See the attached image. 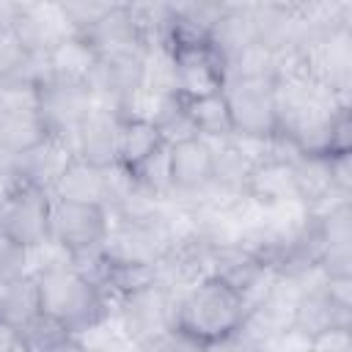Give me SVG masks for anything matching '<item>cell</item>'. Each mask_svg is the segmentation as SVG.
I'll use <instances>...</instances> for the list:
<instances>
[{"mask_svg": "<svg viewBox=\"0 0 352 352\" xmlns=\"http://www.w3.org/2000/svg\"><path fill=\"white\" fill-rule=\"evenodd\" d=\"M245 316L239 294L217 278H204L184 289L173 305V330L198 344H212L236 333Z\"/></svg>", "mask_w": 352, "mask_h": 352, "instance_id": "obj_1", "label": "cell"}, {"mask_svg": "<svg viewBox=\"0 0 352 352\" xmlns=\"http://www.w3.org/2000/svg\"><path fill=\"white\" fill-rule=\"evenodd\" d=\"M38 283V308L41 314L52 316L72 333L82 330L91 322H99L110 314V305L94 283L80 278L72 264L50 267L33 275Z\"/></svg>", "mask_w": 352, "mask_h": 352, "instance_id": "obj_2", "label": "cell"}, {"mask_svg": "<svg viewBox=\"0 0 352 352\" xmlns=\"http://www.w3.org/2000/svg\"><path fill=\"white\" fill-rule=\"evenodd\" d=\"M234 135L272 138L278 126L275 116V80L270 77H226L220 88Z\"/></svg>", "mask_w": 352, "mask_h": 352, "instance_id": "obj_3", "label": "cell"}, {"mask_svg": "<svg viewBox=\"0 0 352 352\" xmlns=\"http://www.w3.org/2000/svg\"><path fill=\"white\" fill-rule=\"evenodd\" d=\"M176 292L162 286V283H154V286H146V289H138L132 294H124L118 302H116V311H113V319L118 324V330L143 344L148 338H157L162 333H168L173 327V305H176Z\"/></svg>", "mask_w": 352, "mask_h": 352, "instance_id": "obj_4", "label": "cell"}, {"mask_svg": "<svg viewBox=\"0 0 352 352\" xmlns=\"http://www.w3.org/2000/svg\"><path fill=\"white\" fill-rule=\"evenodd\" d=\"M0 231L25 250L47 242L50 239V192L16 179L14 187L0 201Z\"/></svg>", "mask_w": 352, "mask_h": 352, "instance_id": "obj_5", "label": "cell"}, {"mask_svg": "<svg viewBox=\"0 0 352 352\" xmlns=\"http://www.w3.org/2000/svg\"><path fill=\"white\" fill-rule=\"evenodd\" d=\"M96 99L88 82L80 80H58L50 77L38 85V118L47 129V135L69 138L77 132V126L88 118Z\"/></svg>", "mask_w": 352, "mask_h": 352, "instance_id": "obj_6", "label": "cell"}, {"mask_svg": "<svg viewBox=\"0 0 352 352\" xmlns=\"http://www.w3.org/2000/svg\"><path fill=\"white\" fill-rule=\"evenodd\" d=\"M107 226L110 217L102 206L69 204L50 195V239L66 248L69 253L99 248L107 234Z\"/></svg>", "mask_w": 352, "mask_h": 352, "instance_id": "obj_7", "label": "cell"}, {"mask_svg": "<svg viewBox=\"0 0 352 352\" xmlns=\"http://www.w3.org/2000/svg\"><path fill=\"white\" fill-rule=\"evenodd\" d=\"M173 77H176V96L182 102L201 99L209 94H220L226 80V63L212 50V44H192V47H173Z\"/></svg>", "mask_w": 352, "mask_h": 352, "instance_id": "obj_8", "label": "cell"}, {"mask_svg": "<svg viewBox=\"0 0 352 352\" xmlns=\"http://www.w3.org/2000/svg\"><path fill=\"white\" fill-rule=\"evenodd\" d=\"M11 28L30 55H47L58 41L74 36L60 3H14Z\"/></svg>", "mask_w": 352, "mask_h": 352, "instance_id": "obj_9", "label": "cell"}, {"mask_svg": "<svg viewBox=\"0 0 352 352\" xmlns=\"http://www.w3.org/2000/svg\"><path fill=\"white\" fill-rule=\"evenodd\" d=\"M118 129H121V116L110 107L94 104L88 118L72 135L74 157L102 170L116 165L118 162Z\"/></svg>", "mask_w": 352, "mask_h": 352, "instance_id": "obj_10", "label": "cell"}, {"mask_svg": "<svg viewBox=\"0 0 352 352\" xmlns=\"http://www.w3.org/2000/svg\"><path fill=\"white\" fill-rule=\"evenodd\" d=\"M74 160V146L69 138L47 135L38 146L14 157V176L25 184H33L44 192L52 190L60 170Z\"/></svg>", "mask_w": 352, "mask_h": 352, "instance_id": "obj_11", "label": "cell"}, {"mask_svg": "<svg viewBox=\"0 0 352 352\" xmlns=\"http://www.w3.org/2000/svg\"><path fill=\"white\" fill-rule=\"evenodd\" d=\"M245 198L258 204V206H264V209L300 204L297 201V190H294L292 162H286V160H264V162L253 165V170L248 176V184H245Z\"/></svg>", "mask_w": 352, "mask_h": 352, "instance_id": "obj_12", "label": "cell"}, {"mask_svg": "<svg viewBox=\"0 0 352 352\" xmlns=\"http://www.w3.org/2000/svg\"><path fill=\"white\" fill-rule=\"evenodd\" d=\"M212 182V146L204 138H187L170 146V195L195 192Z\"/></svg>", "mask_w": 352, "mask_h": 352, "instance_id": "obj_13", "label": "cell"}, {"mask_svg": "<svg viewBox=\"0 0 352 352\" xmlns=\"http://www.w3.org/2000/svg\"><path fill=\"white\" fill-rule=\"evenodd\" d=\"M292 327H297L300 333L314 338L316 333L330 330V327H352V311L333 302L330 294L324 292V280H322L319 286L300 294V300L294 305V324Z\"/></svg>", "mask_w": 352, "mask_h": 352, "instance_id": "obj_14", "label": "cell"}, {"mask_svg": "<svg viewBox=\"0 0 352 352\" xmlns=\"http://www.w3.org/2000/svg\"><path fill=\"white\" fill-rule=\"evenodd\" d=\"M256 41V28H253V6L250 3H223L220 16L214 19L209 30V44L212 50L223 58V63L245 50L248 44Z\"/></svg>", "mask_w": 352, "mask_h": 352, "instance_id": "obj_15", "label": "cell"}, {"mask_svg": "<svg viewBox=\"0 0 352 352\" xmlns=\"http://www.w3.org/2000/svg\"><path fill=\"white\" fill-rule=\"evenodd\" d=\"M52 198L69 201V204H88L104 209V170L82 162L74 157L58 176V182L50 190Z\"/></svg>", "mask_w": 352, "mask_h": 352, "instance_id": "obj_16", "label": "cell"}, {"mask_svg": "<svg viewBox=\"0 0 352 352\" xmlns=\"http://www.w3.org/2000/svg\"><path fill=\"white\" fill-rule=\"evenodd\" d=\"M292 170H294L297 201L302 206L322 204V201H327L333 195H346V192H338L333 187V179H330V157H322V154H300L292 162Z\"/></svg>", "mask_w": 352, "mask_h": 352, "instance_id": "obj_17", "label": "cell"}, {"mask_svg": "<svg viewBox=\"0 0 352 352\" xmlns=\"http://www.w3.org/2000/svg\"><path fill=\"white\" fill-rule=\"evenodd\" d=\"M182 107H184L192 129L198 132V138H204L206 143H220V140H228L234 135L228 104H226L223 94L190 99V102H182Z\"/></svg>", "mask_w": 352, "mask_h": 352, "instance_id": "obj_18", "label": "cell"}, {"mask_svg": "<svg viewBox=\"0 0 352 352\" xmlns=\"http://www.w3.org/2000/svg\"><path fill=\"white\" fill-rule=\"evenodd\" d=\"M165 140H162L157 124L143 121V118H121V129H118V165H124L132 173Z\"/></svg>", "mask_w": 352, "mask_h": 352, "instance_id": "obj_19", "label": "cell"}, {"mask_svg": "<svg viewBox=\"0 0 352 352\" xmlns=\"http://www.w3.org/2000/svg\"><path fill=\"white\" fill-rule=\"evenodd\" d=\"M96 52L74 33V36H66L63 41H58L50 52H47V63H50V72L52 77L58 80H80V82H88L94 66H96Z\"/></svg>", "mask_w": 352, "mask_h": 352, "instance_id": "obj_20", "label": "cell"}, {"mask_svg": "<svg viewBox=\"0 0 352 352\" xmlns=\"http://www.w3.org/2000/svg\"><path fill=\"white\" fill-rule=\"evenodd\" d=\"M209 146H212V184H217L226 192L245 195V184L253 170V162L231 140H220Z\"/></svg>", "mask_w": 352, "mask_h": 352, "instance_id": "obj_21", "label": "cell"}, {"mask_svg": "<svg viewBox=\"0 0 352 352\" xmlns=\"http://www.w3.org/2000/svg\"><path fill=\"white\" fill-rule=\"evenodd\" d=\"M16 338L28 352H63L74 344L72 330L47 314H36L25 327L16 330Z\"/></svg>", "mask_w": 352, "mask_h": 352, "instance_id": "obj_22", "label": "cell"}, {"mask_svg": "<svg viewBox=\"0 0 352 352\" xmlns=\"http://www.w3.org/2000/svg\"><path fill=\"white\" fill-rule=\"evenodd\" d=\"M47 138V129L38 118V113H8L6 124L0 126V146L6 151L25 154L33 146H38Z\"/></svg>", "mask_w": 352, "mask_h": 352, "instance_id": "obj_23", "label": "cell"}, {"mask_svg": "<svg viewBox=\"0 0 352 352\" xmlns=\"http://www.w3.org/2000/svg\"><path fill=\"white\" fill-rule=\"evenodd\" d=\"M132 176H135V182H138L143 190H148L151 195L168 201V195H170V190H173V187H170V146L162 143L151 157H146V160L132 170Z\"/></svg>", "mask_w": 352, "mask_h": 352, "instance_id": "obj_24", "label": "cell"}, {"mask_svg": "<svg viewBox=\"0 0 352 352\" xmlns=\"http://www.w3.org/2000/svg\"><path fill=\"white\" fill-rule=\"evenodd\" d=\"M28 58H30V52L25 50V44L14 33L11 22H6L0 28V80L16 77L22 72V66L28 63Z\"/></svg>", "mask_w": 352, "mask_h": 352, "instance_id": "obj_25", "label": "cell"}, {"mask_svg": "<svg viewBox=\"0 0 352 352\" xmlns=\"http://www.w3.org/2000/svg\"><path fill=\"white\" fill-rule=\"evenodd\" d=\"M28 272V250L11 242L0 231V280H11Z\"/></svg>", "mask_w": 352, "mask_h": 352, "instance_id": "obj_26", "label": "cell"}, {"mask_svg": "<svg viewBox=\"0 0 352 352\" xmlns=\"http://www.w3.org/2000/svg\"><path fill=\"white\" fill-rule=\"evenodd\" d=\"M140 352H204V344L192 341L190 336L179 333V330H168L157 338H148L140 344Z\"/></svg>", "mask_w": 352, "mask_h": 352, "instance_id": "obj_27", "label": "cell"}, {"mask_svg": "<svg viewBox=\"0 0 352 352\" xmlns=\"http://www.w3.org/2000/svg\"><path fill=\"white\" fill-rule=\"evenodd\" d=\"M311 352H352V327H330L311 338Z\"/></svg>", "mask_w": 352, "mask_h": 352, "instance_id": "obj_28", "label": "cell"}, {"mask_svg": "<svg viewBox=\"0 0 352 352\" xmlns=\"http://www.w3.org/2000/svg\"><path fill=\"white\" fill-rule=\"evenodd\" d=\"M261 352H311V338L300 333L297 327H289L278 336H272L267 344L258 346Z\"/></svg>", "mask_w": 352, "mask_h": 352, "instance_id": "obj_29", "label": "cell"}, {"mask_svg": "<svg viewBox=\"0 0 352 352\" xmlns=\"http://www.w3.org/2000/svg\"><path fill=\"white\" fill-rule=\"evenodd\" d=\"M330 179L338 192L349 195V190H352V154L349 151L330 157Z\"/></svg>", "mask_w": 352, "mask_h": 352, "instance_id": "obj_30", "label": "cell"}, {"mask_svg": "<svg viewBox=\"0 0 352 352\" xmlns=\"http://www.w3.org/2000/svg\"><path fill=\"white\" fill-rule=\"evenodd\" d=\"M324 292L333 302L352 311V278H324Z\"/></svg>", "mask_w": 352, "mask_h": 352, "instance_id": "obj_31", "label": "cell"}, {"mask_svg": "<svg viewBox=\"0 0 352 352\" xmlns=\"http://www.w3.org/2000/svg\"><path fill=\"white\" fill-rule=\"evenodd\" d=\"M204 352H248V346H245L236 336H228V338H220V341L204 344Z\"/></svg>", "mask_w": 352, "mask_h": 352, "instance_id": "obj_32", "label": "cell"}, {"mask_svg": "<svg viewBox=\"0 0 352 352\" xmlns=\"http://www.w3.org/2000/svg\"><path fill=\"white\" fill-rule=\"evenodd\" d=\"M6 118H8V110H6V107H3V104H0V126H3V124H6Z\"/></svg>", "mask_w": 352, "mask_h": 352, "instance_id": "obj_33", "label": "cell"}, {"mask_svg": "<svg viewBox=\"0 0 352 352\" xmlns=\"http://www.w3.org/2000/svg\"><path fill=\"white\" fill-rule=\"evenodd\" d=\"M248 352H261V349H248Z\"/></svg>", "mask_w": 352, "mask_h": 352, "instance_id": "obj_34", "label": "cell"}]
</instances>
